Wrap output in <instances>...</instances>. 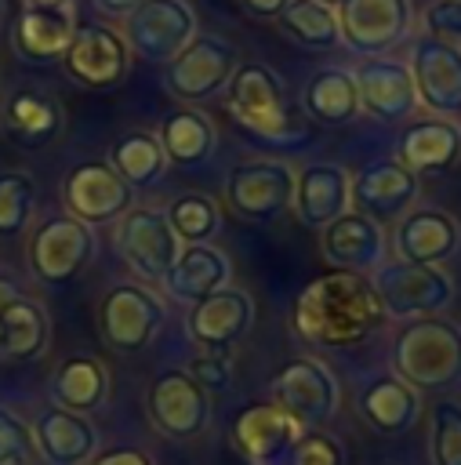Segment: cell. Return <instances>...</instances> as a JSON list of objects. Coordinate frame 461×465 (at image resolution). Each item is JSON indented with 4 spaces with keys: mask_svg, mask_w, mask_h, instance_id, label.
Wrapping results in <instances>:
<instances>
[{
    "mask_svg": "<svg viewBox=\"0 0 461 465\" xmlns=\"http://www.w3.org/2000/svg\"><path fill=\"white\" fill-rule=\"evenodd\" d=\"M385 323V309L370 276L359 272H327L305 283L290 305V327L301 341L323 349H348L367 341Z\"/></svg>",
    "mask_w": 461,
    "mask_h": 465,
    "instance_id": "1",
    "label": "cell"
},
{
    "mask_svg": "<svg viewBox=\"0 0 461 465\" xmlns=\"http://www.w3.org/2000/svg\"><path fill=\"white\" fill-rule=\"evenodd\" d=\"M392 374L417 392H446L461 381V323L443 316L410 320L392 341Z\"/></svg>",
    "mask_w": 461,
    "mask_h": 465,
    "instance_id": "2",
    "label": "cell"
},
{
    "mask_svg": "<svg viewBox=\"0 0 461 465\" xmlns=\"http://www.w3.org/2000/svg\"><path fill=\"white\" fill-rule=\"evenodd\" d=\"M385 316L396 320H421L436 316L454 302V280L443 265H414V262H381L370 276Z\"/></svg>",
    "mask_w": 461,
    "mask_h": 465,
    "instance_id": "3",
    "label": "cell"
},
{
    "mask_svg": "<svg viewBox=\"0 0 461 465\" xmlns=\"http://www.w3.org/2000/svg\"><path fill=\"white\" fill-rule=\"evenodd\" d=\"M229 113L261 138H287L294 131L283 80L265 62H236L225 84Z\"/></svg>",
    "mask_w": 461,
    "mask_h": 465,
    "instance_id": "4",
    "label": "cell"
},
{
    "mask_svg": "<svg viewBox=\"0 0 461 465\" xmlns=\"http://www.w3.org/2000/svg\"><path fill=\"white\" fill-rule=\"evenodd\" d=\"M94 247L98 243H94L91 225H83L73 214H54V218H44L36 225V232L29 236L25 258H29V269L40 283L62 287L91 265Z\"/></svg>",
    "mask_w": 461,
    "mask_h": 465,
    "instance_id": "5",
    "label": "cell"
},
{
    "mask_svg": "<svg viewBox=\"0 0 461 465\" xmlns=\"http://www.w3.org/2000/svg\"><path fill=\"white\" fill-rule=\"evenodd\" d=\"M272 400L301 425V429H319L334 418L338 411V378L334 371L316 360V356H294L287 360L276 378H272Z\"/></svg>",
    "mask_w": 461,
    "mask_h": 465,
    "instance_id": "6",
    "label": "cell"
},
{
    "mask_svg": "<svg viewBox=\"0 0 461 465\" xmlns=\"http://www.w3.org/2000/svg\"><path fill=\"white\" fill-rule=\"evenodd\" d=\"M149 421L171 440H192L211 425V392L181 367L160 371L145 396Z\"/></svg>",
    "mask_w": 461,
    "mask_h": 465,
    "instance_id": "7",
    "label": "cell"
},
{
    "mask_svg": "<svg viewBox=\"0 0 461 465\" xmlns=\"http://www.w3.org/2000/svg\"><path fill=\"white\" fill-rule=\"evenodd\" d=\"M294 200V171L283 160H247L225 174V203L243 222H272Z\"/></svg>",
    "mask_w": 461,
    "mask_h": 465,
    "instance_id": "8",
    "label": "cell"
},
{
    "mask_svg": "<svg viewBox=\"0 0 461 465\" xmlns=\"http://www.w3.org/2000/svg\"><path fill=\"white\" fill-rule=\"evenodd\" d=\"M410 0H341L338 29L341 44L363 58H381L410 36Z\"/></svg>",
    "mask_w": 461,
    "mask_h": 465,
    "instance_id": "9",
    "label": "cell"
},
{
    "mask_svg": "<svg viewBox=\"0 0 461 465\" xmlns=\"http://www.w3.org/2000/svg\"><path fill=\"white\" fill-rule=\"evenodd\" d=\"M65 73L94 91H109L127 80L131 69V47L123 33H116L105 22H76V33L62 54Z\"/></svg>",
    "mask_w": 461,
    "mask_h": 465,
    "instance_id": "10",
    "label": "cell"
},
{
    "mask_svg": "<svg viewBox=\"0 0 461 465\" xmlns=\"http://www.w3.org/2000/svg\"><path fill=\"white\" fill-rule=\"evenodd\" d=\"M116 251L127 262V269L142 280H163L181 251V240L174 236L171 222L156 207H131L116 222Z\"/></svg>",
    "mask_w": 461,
    "mask_h": 465,
    "instance_id": "11",
    "label": "cell"
},
{
    "mask_svg": "<svg viewBox=\"0 0 461 465\" xmlns=\"http://www.w3.org/2000/svg\"><path fill=\"white\" fill-rule=\"evenodd\" d=\"M163 320H167L163 302L149 287H142V283H116V287H109L105 298H102V309H98L102 334H105V341L116 352L145 349L156 338V331L163 327Z\"/></svg>",
    "mask_w": 461,
    "mask_h": 465,
    "instance_id": "12",
    "label": "cell"
},
{
    "mask_svg": "<svg viewBox=\"0 0 461 465\" xmlns=\"http://www.w3.org/2000/svg\"><path fill=\"white\" fill-rule=\"evenodd\" d=\"M123 40L149 62H171L196 40V11L189 7V0H145L127 15Z\"/></svg>",
    "mask_w": 461,
    "mask_h": 465,
    "instance_id": "13",
    "label": "cell"
},
{
    "mask_svg": "<svg viewBox=\"0 0 461 465\" xmlns=\"http://www.w3.org/2000/svg\"><path fill=\"white\" fill-rule=\"evenodd\" d=\"M232 69H236L232 44H225L218 36H196L185 51H178L167 62L163 87L178 102H203V98H214L218 91H225Z\"/></svg>",
    "mask_w": 461,
    "mask_h": 465,
    "instance_id": "14",
    "label": "cell"
},
{
    "mask_svg": "<svg viewBox=\"0 0 461 465\" xmlns=\"http://www.w3.org/2000/svg\"><path fill=\"white\" fill-rule=\"evenodd\" d=\"M407 65L417 87V102L443 120H457L461 116V47L436 36H421Z\"/></svg>",
    "mask_w": 461,
    "mask_h": 465,
    "instance_id": "15",
    "label": "cell"
},
{
    "mask_svg": "<svg viewBox=\"0 0 461 465\" xmlns=\"http://www.w3.org/2000/svg\"><path fill=\"white\" fill-rule=\"evenodd\" d=\"M62 200H65V211L83 225L120 222L131 211V189L116 178V171L105 160L76 163L62 182Z\"/></svg>",
    "mask_w": 461,
    "mask_h": 465,
    "instance_id": "16",
    "label": "cell"
},
{
    "mask_svg": "<svg viewBox=\"0 0 461 465\" xmlns=\"http://www.w3.org/2000/svg\"><path fill=\"white\" fill-rule=\"evenodd\" d=\"M417 200V174L399 160H370L352 174V211L370 222H399Z\"/></svg>",
    "mask_w": 461,
    "mask_h": 465,
    "instance_id": "17",
    "label": "cell"
},
{
    "mask_svg": "<svg viewBox=\"0 0 461 465\" xmlns=\"http://www.w3.org/2000/svg\"><path fill=\"white\" fill-rule=\"evenodd\" d=\"M301 432L305 429L276 400L247 403L229 421L232 447L240 450V458H247V465H272Z\"/></svg>",
    "mask_w": 461,
    "mask_h": 465,
    "instance_id": "18",
    "label": "cell"
},
{
    "mask_svg": "<svg viewBox=\"0 0 461 465\" xmlns=\"http://www.w3.org/2000/svg\"><path fill=\"white\" fill-rule=\"evenodd\" d=\"M356 76V91H359V105L385 120V124H399V120H410L417 113V87H414V76H410V65L407 62H396V58H363L359 69H352Z\"/></svg>",
    "mask_w": 461,
    "mask_h": 465,
    "instance_id": "19",
    "label": "cell"
},
{
    "mask_svg": "<svg viewBox=\"0 0 461 465\" xmlns=\"http://www.w3.org/2000/svg\"><path fill=\"white\" fill-rule=\"evenodd\" d=\"M254 323V302L240 287H221L189 309L185 331L207 352H229Z\"/></svg>",
    "mask_w": 461,
    "mask_h": 465,
    "instance_id": "20",
    "label": "cell"
},
{
    "mask_svg": "<svg viewBox=\"0 0 461 465\" xmlns=\"http://www.w3.org/2000/svg\"><path fill=\"white\" fill-rule=\"evenodd\" d=\"M294 211L305 229H327L352 211V174L341 163H309L294 174Z\"/></svg>",
    "mask_w": 461,
    "mask_h": 465,
    "instance_id": "21",
    "label": "cell"
},
{
    "mask_svg": "<svg viewBox=\"0 0 461 465\" xmlns=\"http://www.w3.org/2000/svg\"><path fill=\"white\" fill-rule=\"evenodd\" d=\"M461 247V225L439 207H410L396 222V254L414 265H443Z\"/></svg>",
    "mask_w": 461,
    "mask_h": 465,
    "instance_id": "22",
    "label": "cell"
},
{
    "mask_svg": "<svg viewBox=\"0 0 461 465\" xmlns=\"http://www.w3.org/2000/svg\"><path fill=\"white\" fill-rule=\"evenodd\" d=\"M65 127L62 105L36 87H18L0 109V131L18 149H47Z\"/></svg>",
    "mask_w": 461,
    "mask_h": 465,
    "instance_id": "23",
    "label": "cell"
},
{
    "mask_svg": "<svg viewBox=\"0 0 461 465\" xmlns=\"http://www.w3.org/2000/svg\"><path fill=\"white\" fill-rule=\"evenodd\" d=\"M319 247H323V258H327L334 269L367 276V272H374V269L381 265V258H385V232H381L378 222H370V218L348 211V214L334 218V222L323 229Z\"/></svg>",
    "mask_w": 461,
    "mask_h": 465,
    "instance_id": "24",
    "label": "cell"
},
{
    "mask_svg": "<svg viewBox=\"0 0 461 465\" xmlns=\"http://www.w3.org/2000/svg\"><path fill=\"white\" fill-rule=\"evenodd\" d=\"M33 440L47 465H83L98 450V429L87 421V414L65 411L58 403L36 414Z\"/></svg>",
    "mask_w": 461,
    "mask_h": 465,
    "instance_id": "25",
    "label": "cell"
},
{
    "mask_svg": "<svg viewBox=\"0 0 461 465\" xmlns=\"http://www.w3.org/2000/svg\"><path fill=\"white\" fill-rule=\"evenodd\" d=\"M396 160L403 167H410L414 174H439L450 171L461 160V124L443 120V116H428V120H414L396 145Z\"/></svg>",
    "mask_w": 461,
    "mask_h": 465,
    "instance_id": "26",
    "label": "cell"
},
{
    "mask_svg": "<svg viewBox=\"0 0 461 465\" xmlns=\"http://www.w3.org/2000/svg\"><path fill=\"white\" fill-rule=\"evenodd\" d=\"M359 411L367 425L381 436H403L421 418V392L399 374H374L359 389Z\"/></svg>",
    "mask_w": 461,
    "mask_h": 465,
    "instance_id": "27",
    "label": "cell"
},
{
    "mask_svg": "<svg viewBox=\"0 0 461 465\" xmlns=\"http://www.w3.org/2000/svg\"><path fill=\"white\" fill-rule=\"evenodd\" d=\"M229 276H232V265L229 258L211 247V243H185L171 265V272L160 280L167 287V294L174 302H189L196 305L200 298L229 287Z\"/></svg>",
    "mask_w": 461,
    "mask_h": 465,
    "instance_id": "28",
    "label": "cell"
},
{
    "mask_svg": "<svg viewBox=\"0 0 461 465\" xmlns=\"http://www.w3.org/2000/svg\"><path fill=\"white\" fill-rule=\"evenodd\" d=\"M160 149L167 156V163H181V167H196L203 160L214 156L218 145V131L211 124V116H203L192 105H178L160 120Z\"/></svg>",
    "mask_w": 461,
    "mask_h": 465,
    "instance_id": "29",
    "label": "cell"
},
{
    "mask_svg": "<svg viewBox=\"0 0 461 465\" xmlns=\"http://www.w3.org/2000/svg\"><path fill=\"white\" fill-rule=\"evenodd\" d=\"M76 33V18L73 11H44V7H22L18 22H15V51L29 62H51L62 58L69 40Z\"/></svg>",
    "mask_w": 461,
    "mask_h": 465,
    "instance_id": "30",
    "label": "cell"
},
{
    "mask_svg": "<svg viewBox=\"0 0 461 465\" xmlns=\"http://www.w3.org/2000/svg\"><path fill=\"white\" fill-rule=\"evenodd\" d=\"M51 338V320L44 312V305H36L33 298H11L0 309V349H4V363H29L47 349Z\"/></svg>",
    "mask_w": 461,
    "mask_h": 465,
    "instance_id": "31",
    "label": "cell"
},
{
    "mask_svg": "<svg viewBox=\"0 0 461 465\" xmlns=\"http://www.w3.org/2000/svg\"><path fill=\"white\" fill-rule=\"evenodd\" d=\"M105 163L116 171V178L131 193L134 189H152L167 171V156H163L160 138L152 131H123L120 138H113Z\"/></svg>",
    "mask_w": 461,
    "mask_h": 465,
    "instance_id": "32",
    "label": "cell"
},
{
    "mask_svg": "<svg viewBox=\"0 0 461 465\" xmlns=\"http://www.w3.org/2000/svg\"><path fill=\"white\" fill-rule=\"evenodd\" d=\"M301 109L319 120V124H348L359 116V91H356V76L352 69H319L309 84H305V94H301Z\"/></svg>",
    "mask_w": 461,
    "mask_h": 465,
    "instance_id": "33",
    "label": "cell"
},
{
    "mask_svg": "<svg viewBox=\"0 0 461 465\" xmlns=\"http://www.w3.org/2000/svg\"><path fill=\"white\" fill-rule=\"evenodd\" d=\"M54 403L76 414H91L109 400V374L94 356H69L51 378Z\"/></svg>",
    "mask_w": 461,
    "mask_h": 465,
    "instance_id": "34",
    "label": "cell"
},
{
    "mask_svg": "<svg viewBox=\"0 0 461 465\" xmlns=\"http://www.w3.org/2000/svg\"><path fill=\"white\" fill-rule=\"evenodd\" d=\"M276 22L305 51H330V47L341 44L338 11L319 4V0H290Z\"/></svg>",
    "mask_w": 461,
    "mask_h": 465,
    "instance_id": "35",
    "label": "cell"
},
{
    "mask_svg": "<svg viewBox=\"0 0 461 465\" xmlns=\"http://www.w3.org/2000/svg\"><path fill=\"white\" fill-rule=\"evenodd\" d=\"M174 236L181 243H211L221 229V214H218V203L203 193H185V196H174L171 207L163 211Z\"/></svg>",
    "mask_w": 461,
    "mask_h": 465,
    "instance_id": "36",
    "label": "cell"
},
{
    "mask_svg": "<svg viewBox=\"0 0 461 465\" xmlns=\"http://www.w3.org/2000/svg\"><path fill=\"white\" fill-rule=\"evenodd\" d=\"M36 207V185L25 171L0 174V240H15L29 229Z\"/></svg>",
    "mask_w": 461,
    "mask_h": 465,
    "instance_id": "37",
    "label": "cell"
},
{
    "mask_svg": "<svg viewBox=\"0 0 461 465\" xmlns=\"http://www.w3.org/2000/svg\"><path fill=\"white\" fill-rule=\"evenodd\" d=\"M432 465H461V403L439 400L432 407Z\"/></svg>",
    "mask_w": 461,
    "mask_h": 465,
    "instance_id": "38",
    "label": "cell"
},
{
    "mask_svg": "<svg viewBox=\"0 0 461 465\" xmlns=\"http://www.w3.org/2000/svg\"><path fill=\"white\" fill-rule=\"evenodd\" d=\"M272 465H345V450L323 429H305Z\"/></svg>",
    "mask_w": 461,
    "mask_h": 465,
    "instance_id": "39",
    "label": "cell"
},
{
    "mask_svg": "<svg viewBox=\"0 0 461 465\" xmlns=\"http://www.w3.org/2000/svg\"><path fill=\"white\" fill-rule=\"evenodd\" d=\"M36 454L33 429L7 407H0V465H29Z\"/></svg>",
    "mask_w": 461,
    "mask_h": 465,
    "instance_id": "40",
    "label": "cell"
},
{
    "mask_svg": "<svg viewBox=\"0 0 461 465\" xmlns=\"http://www.w3.org/2000/svg\"><path fill=\"white\" fill-rule=\"evenodd\" d=\"M425 29L428 36L461 47V0H432L425 7Z\"/></svg>",
    "mask_w": 461,
    "mask_h": 465,
    "instance_id": "41",
    "label": "cell"
},
{
    "mask_svg": "<svg viewBox=\"0 0 461 465\" xmlns=\"http://www.w3.org/2000/svg\"><path fill=\"white\" fill-rule=\"evenodd\" d=\"M189 374H192L207 392H214V389H225V385L232 381V363H229L225 352H203V356L189 360Z\"/></svg>",
    "mask_w": 461,
    "mask_h": 465,
    "instance_id": "42",
    "label": "cell"
},
{
    "mask_svg": "<svg viewBox=\"0 0 461 465\" xmlns=\"http://www.w3.org/2000/svg\"><path fill=\"white\" fill-rule=\"evenodd\" d=\"M87 465H156V461L138 447H113V450L94 454Z\"/></svg>",
    "mask_w": 461,
    "mask_h": 465,
    "instance_id": "43",
    "label": "cell"
},
{
    "mask_svg": "<svg viewBox=\"0 0 461 465\" xmlns=\"http://www.w3.org/2000/svg\"><path fill=\"white\" fill-rule=\"evenodd\" d=\"M287 4H290V0H243V7H247L254 18H280Z\"/></svg>",
    "mask_w": 461,
    "mask_h": 465,
    "instance_id": "44",
    "label": "cell"
},
{
    "mask_svg": "<svg viewBox=\"0 0 461 465\" xmlns=\"http://www.w3.org/2000/svg\"><path fill=\"white\" fill-rule=\"evenodd\" d=\"M145 0H94V7L102 11V15H109V18H127L131 11H138Z\"/></svg>",
    "mask_w": 461,
    "mask_h": 465,
    "instance_id": "45",
    "label": "cell"
},
{
    "mask_svg": "<svg viewBox=\"0 0 461 465\" xmlns=\"http://www.w3.org/2000/svg\"><path fill=\"white\" fill-rule=\"evenodd\" d=\"M76 0H25V7H44V11H73Z\"/></svg>",
    "mask_w": 461,
    "mask_h": 465,
    "instance_id": "46",
    "label": "cell"
},
{
    "mask_svg": "<svg viewBox=\"0 0 461 465\" xmlns=\"http://www.w3.org/2000/svg\"><path fill=\"white\" fill-rule=\"evenodd\" d=\"M11 298H18V287H15V280H11V276H4V272H0V309H4Z\"/></svg>",
    "mask_w": 461,
    "mask_h": 465,
    "instance_id": "47",
    "label": "cell"
},
{
    "mask_svg": "<svg viewBox=\"0 0 461 465\" xmlns=\"http://www.w3.org/2000/svg\"><path fill=\"white\" fill-rule=\"evenodd\" d=\"M319 4H327V7H334V11H338V4H341V0H319Z\"/></svg>",
    "mask_w": 461,
    "mask_h": 465,
    "instance_id": "48",
    "label": "cell"
},
{
    "mask_svg": "<svg viewBox=\"0 0 461 465\" xmlns=\"http://www.w3.org/2000/svg\"><path fill=\"white\" fill-rule=\"evenodd\" d=\"M4 11H7V0H0V22H4Z\"/></svg>",
    "mask_w": 461,
    "mask_h": 465,
    "instance_id": "49",
    "label": "cell"
},
{
    "mask_svg": "<svg viewBox=\"0 0 461 465\" xmlns=\"http://www.w3.org/2000/svg\"><path fill=\"white\" fill-rule=\"evenodd\" d=\"M0 363H4V349H0Z\"/></svg>",
    "mask_w": 461,
    "mask_h": 465,
    "instance_id": "50",
    "label": "cell"
}]
</instances>
